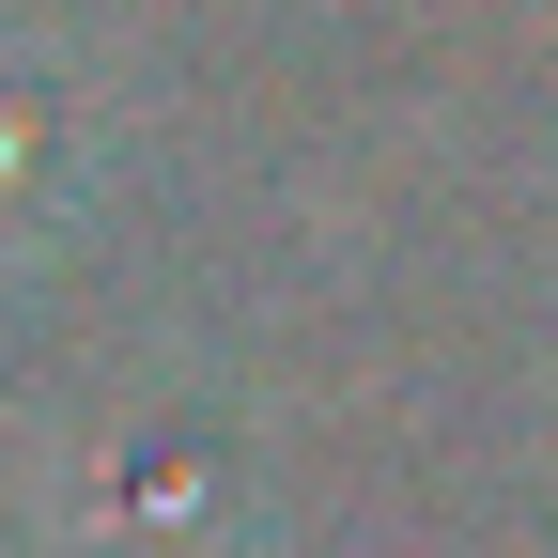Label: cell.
<instances>
[{"instance_id":"cell-1","label":"cell","mask_w":558,"mask_h":558,"mask_svg":"<svg viewBox=\"0 0 558 558\" xmlns=\"http://www.w3.org/2000/svg\"><path fill=\"white\" fill-rule=\"evenodd\" d=\"M62 186H78V94L47 47L0 32V264H32L62 233Z\"/></svg>"}]
</instances>
